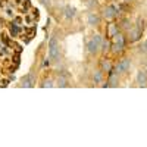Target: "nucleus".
<instances>
[{
  "label": "nucleus",
  "mask_w": 147,
  "mask_h": 147,
  "mask_svg": "<svg viewBox=\"0 0 147 147\" xmlns=\"http://www.w3.org/2000/svg\"><path fill=\"white\" fill-rule=\"evenodd\" d=\"M49 57L52 60H57L59 59V46H57V40L52 38L49 43Z\"/></svg>",
  "instance_id": "f257e3e1"
},
{
  "label": "nucleus",
  "mask_w": 147,
  "mask_h": 147,
  "mask_svg": "<svg viewBox=\"0 0 147 147\" xmlns=\"http://www.w3.org/2000/svg\"><path fill=\"white\" fill-rule=\"evenodd\" d=\"M131 66V60L129 59H122L116 66V72H127Z\"/></svg>",
  "instance_id": "f03ea898"
},
{
  "label": "nucleus",
  "mask_w": 147,
  "mask_h": 147,
  "mask_svg": "<svg viewBox=\"0 0 147 147\" xmlns=\"http://www.w3.org/2000/svg\"><path fill=\"white\" fill-rule=\"evenodd\" d=\"M99 47H100V44L97 43L94 38H91L88 43H87V50L91 53V55H94V53H97V50H99Z\"/></svg>",
  "instance_id": "7ed1b4c3"
},
{
  "label": "nucleus",
  "mask_w": 147,
  "mask_h": 147,
  "mask_svg": "<svg viewBox=\"0 0 147 147\" xmlns=\"http://www.w3.org/2000/svg\"><path fill=\"white\" fill-rule=\"evenodd\" d=\"M137 82H138L140 85H144V84L147 82V71L140 69V71L137 72Z\"/></svg>",
  "instance_id": "20e7f679"
},
{
  "label": "nucleus",
  "mask_w": 147,
  "mask_h": 147,
  "mask_svg": "<svg viewBox=\"0 0 147 147\" xmlns=\"http://www.w3.org/2000/svg\"><path fill=\"white\" fill-rule=\"evenodd\" d=\"M34 85V75H27V77H24V80H22V87H25V88H30V87H32Z\"/></svg>",
  "instance_id": "39448f33"
},
{
  "label": "nucleus",
  "mask_w": 147,
  "mask_h": 147,
  "mask_svg": "<svg viewBox=\"0 0 147 147\" xmlns=\"http://www.w3.org/2000/svg\"><path fill=\"white\" fill-rule=\"evenodd\" d=\"M115 15H116V7H115V6H109V7H106V10H105V16H106L107 19L115 18Z\"/></svg>",
  "instance_id": "423d86ee"
},
{
  "label": "nucleus",
  "mask_w": 147,
  "mask_h": 147,
  "mask_svg": "<svg viewBox=\"0 0 147 147\" xmlns=\"http://www.w3.org/2000/svg\"><path fill=\"white\" fill-rule=\"evenodd\" d=\"M87 22L90 24V25H99V24H100V18L97 15H94V13H90L88 18H87Z\"/></svg>",
  "instance_id": "0eeeda50"
},
{
  "label": "nucleus",
  "mask_w": 147,
  "mask_h": 147,
  "mask_svg": "<svg viewBox=\"0 0 147 147\" xmlns=\"http://www.w3.org/2000/svg\"><path fill=\"white\" fill-rule=\"evenodd\" d=\"M65 16H66V18H74V16H75V7L66 6V7H65Z\"/></svg>",
  "instance_id": "6e6552de"
},
{
  "label": "nucleus",
  "mask_w": 147,
  "mask_h": 147,
  "mask_svg": "<svg viewBox=\"0 0 147 147\" xmlns=\"http://www.w3.org/2000/svg\"><path fill=\"white\" fill-rule=\"evenodd\" d=\"M94 82H102V72L94 74Z\"/></svg>",
  "instance_id": "1a4fd4ad"
},
{
  "label": "nucleus",
  "mask_w": 147,
  "mask_h": 147,
  "mask_svg": "<svg viewBox=\"0 0 147 147\" xmlns=\"http://www.w3.org/2000/svg\"><path fill=\"white\" fill-rule=\"evenodd\" d=\"M19 27H16V25H13V27H10V32H12V35H16V34H19Z\"/></svg>",
  "instance_id": "9d476101"
},
{
  "label": "nucleus",
  "mask_w": 147,
  "mask_h": 147,
  "mask_svg": "<svg viewBox=\"0 0 147 147\" xmlns=\"http://www.w3.org/2000/svg\"><path fill=\"white\" fill-rule=\"evenodd\" d=\"M43 87H44V88H47V87L52 88V87H53V82H52V81H46V82L43 84Z\"/></svg>",
  "instance_id": "9b49d317"
},
{
  "label": "nucleus",
  "mask_w": 147,
  "mask_h": 147,
  "mask_svg": "<svg viewBox=\"0 0 147 147\" xmlns=\"http://www.w3.org/2000/svg\"><path fill=\"white\" fill-rule=\"evenodd\" d=\"M59 85H60V87H68V84H66L65 80H59Z\"/></svg>",
  "instance_id": "f8f14e48"
},
{
  "label": "nucleus",
  "mask_w": 147,
  "mask_h": 147,
  "mask_svg": "<svg viewBox=\"0 0 147 147\" xmlns=\"http://www.w3.org/2000/svg\"><path fill=\"white\" fill-rule=\"evenodd\" d=\"M49 65H50V60H49V59H46L44 62H43V66H49Z\"/></svg>",
  "instance_id": "ddd939ff"
},
{
  "label": "nucleus",
  "mask_w": 147,
  "mask_h": 147,
  "mask_svg": "<svg viewBox=\"0 0 147 147\" xmlns=\"http://www.w3.org/2000/svg\"><path fill=\"white\" fill-rule=\"evenodd\" d=\"M103 66H105V68H106V69H110V65H109V63H106V62H105V63H103Z\"/></svg>",
  "instance_id": "4468645a"
},
{
  "label": "nucleus",
  "mask_w": 147,
  "mask_h": 147,
  "mask_svg": "<svg viewBox=\"0 0 147 147\" xmlns=\"http://www.w3.org/2000/svg\"><path fill=\"white\" fill-rule=\"evenodd\" d=\"M146 47H147V41H146Z\"/></svg>",
  "instance_id": "2eb2a0df"
}]
</instances>
